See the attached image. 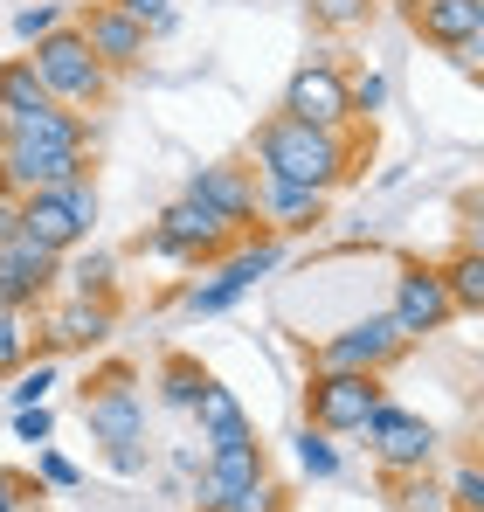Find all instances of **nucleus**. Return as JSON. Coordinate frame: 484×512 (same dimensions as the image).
Segmentation results:
<instances>
[{"instance_id":"obj_1","label":"nucleus","mask_w":484,"mask_h":512,"mask_svg":"<svg viewBox=\"0 0 484 512\" xmlns=\"http://www.w3.org/2000/svg\"><path fill=\"white\" fill-rule=\"evenodd\" d=\"M256 173H263V180H298V187L332 194L339 180H353V139L277 111V118L256 125Z\"/></svg>"},{"instance_id":"obj_2","label":"nucleus","mask_w":484,"mask_h":512,"mask_svg":"<svg viewBox=\"0 0 484 512\" xmlns=\"http://www.w3.org/2000/svg\"><path fill=\"white\" fill-rule=\"evenodd\" d=\"M28 63H35V77L49 84V97L70 104V111H83V118L111 97V70L90 56V42L77 35V21H63L56 35H42V42L28 49Z\"/></svg>"},{"instance_id":"obj_3","label":"nucleus","mask_w":484,"mask_h":512,"mask_svg":"<svg viewBox=\"0 0 484 512\" xmlns=\"http://www.w3.org/2000/svg\"><path fill=\"white\" fill-rule=\"evenodd\" d=\"M388 402L381 374H353V367H312V388H305V423L325 436H360L367 416Z\"/></svg>"},{"instance_id":"obj_4","label":"nucleus","mask_w":484,"mask_h":512,"mask_svg":"<svg viewBox=\"0 0 484 512\" xmlns=\"http://www.w3.org/2000/svg\"><path fill=\"white\" fill-rule=\"evenodd\" d=\"M229 243H236V229H229L215 208H201L194 194L166 201V215L153 222V236H146V250L166 256V263H215Z\"/></svg>"},{"instance_id":"obj_5","label":"nucleus","mask_w":484,"mask_h":512,"mask_svg":"<svg viewBox=\"0 0 484 512\" xmlns=\"http://www.w3.org/2000/svg\"><path fill=\"white\" fill-rule=\"evenodd\" d=\"M83 423L104 443V457L146 443V402H139V388H132V367H104V374L83 388Z\"/></svg>"},{"instance_id":"obj_6","label":"nucleus","mask_w":484,"mask_h":512,"mask_svg":"<svg viewBox=\"0 0 484 512\" xmlns=\"http://www.w3.org/2000/svg\"><path fill=\"white\" fill-rule=\"evenodd\" d=\"M408 333L395 326V312H367V319H353V326H339V333H325L319 346V367H353V374H388L395 360L408 353Z\"/></svg>"},{"instance_id":"obj_7","label":"nucleus","mask_w":484,"mask_h":512,"mask_svg":"<svg viewBox=\"0 0 484 512\" xmlns=\"http://www.w3.org/2000/svg\"><path fill=\"white\" fill-rule=\"evenodd\" d=\"M367 450H374V464H381V478H402V471H429L436 464V423H422V416H408L395 402H381L374 416H367Z\"/></svg>"},{"instance_id":"obj_8","label":"nucleus","mask_w":484,"mask_h":512,"mask_svg":"<svg viewBox=\"0 0 484 512\" xmlns=\"http://www.w3.org/2000/svg\"><path fill=\"white\" fill-rule=\"evenodd\" d=\"M90 173V153H70V146H28V139H7L0 146V187L7 194H49V187H70Z\"/></svg>"},{"instance_id":"obj_9","label":"nucleus","mask_w":484,"mask_h":512,"mask_svg":"<svg viewBox=\"0 0 484 512\" xmlns=\"http://www.w3.org/2000/svg\"><path fill=\"white\" fill-rule=\"evenodd\" d=\"M284 118H305V125H325V132H346L353 125V97H346V70L319 56L305 70H291L284 84Z\"/></svg>"},{"instance_id":"obj_10","label":"nucleus","mask_w":484,"mask_h":512,"mask_svg":"<svg viewBox=\"0 0 484 512\" xmlns=\"http://www.w3.org/2000/svg\"><path fill=\"white\" fill-rule=\"evenodd\" d=\"M388 312H395V326H402L408 340H429V333H443V326L457 319V298H450V284H443L436 263H402Z\"/></svg>"},{"instance_id":"obj_11","label":"nucleus","mask_w":484,"mask_h":512,"mask_svg":"<svg viewBox=\"0 0 484 512\" xmlns=\"http://www.w3.org/2000/svg\"><path fill=\"white\" fill-rule=\"evenodd\" d=\"M77 35L90 42V56H97L111 77L139 70V63H146V42H153V35H146L118 0H90V7H83V21H77Z\"/></svg>"},{"instance_id":"obj_12","label":"nucleus","mask_w":484,"mask_h":512,"mask_svg":"<svg viewBox=\"0 0 484 512\" xmlns=\"http://www.w3.org/2000/svg\"><path fill=\"white\" fill-rule=\"evenodd\" d=\"M118 333V312L104 298H63L42 326H35V346L42 353H97V346Z\"/></svg>"},{"instance_id":"obj_13","label":"nucleus","mask_w":484,"mask_h":512,"mask_svg":"<svg viewBox=\"0 0 484 512\" xmlns=\"http://www.w3.org/2000/svg\"><path fill=\"white\" fill-rule=\"evenodd\" d=\"M63 284V256L42 250L35 236H14L7 250H0V305H42L49 291Z\"/></svg>"},{"instance_id":"obj_14","label":"nucleus","mask_w":484,"mask_h":512,"mask_svg":"<svg viewBox=\"0 0 484 512\" xmlns=\"http://www.w3.org/2000/svg\"><path fill=\"white\" fill-rule=\"evenodd\" d=\"M408 28H415L429 49L457 56L464 42L484 35V0H408Z\"/></svg>"},{"instance_id":"obj_15","label":"nucleus","mask_w":484,"mask_h":512,"mask_svg":"<svg viewBox=\"0 0 484 512\" xmlns=\"http://www.w3.org/2000/svg\"><path fill=\"white\" fill-rule=\"evenodd\" d=\"M187 194H194L201 208H215L236 236H242V229H256V173H249V167H194Z\"/></svg>"},{"instance_id":"obj_16","label":"nucleus","mask_w":484,"mask_h":512,"mask_svg":"<svg viewBox=\"0 0 484 512\" xmlns=\"http://www.w3.org/2000/svg\"><path fill=\"white\" fill-rule=\"evenodd\" d=\"M256 222L277 229V236H305L325 222V194L319 187H298V180H263L256 173Z\"/></svg>"},{"instance_id":"obj_17","label":"nucleus","mask_w":484,"mask_h":512,"mask_svg":"<svg viewBox=\"0 0 484 512\" xmlns=\"http://www.w3.org/2000/svg\"><path fill=\"white\" fill-rule=\"evenodd\" d=\"M21 236H35L42 250H56V256H70V250H83V243H90V236L77 229V215H70V201H63L56 187L21 201Z\"/></svg>"},{"instance_id":"obj_18","label":"nucleus","mask_w":484,"mask_h":512,"mask_svg":"<svg viewBox=\"0 0 484 512\" xmlns=\"http://www.w3.org/2000/svg\"><path fill=\"white\" fill-rule=\"evenodd\" d=\"M187 416L201 423V443H242V436H256V429H249V409L236 402V388H222L215 374H208V388L194 395Z\"/></svg>"},{"instance_id":"obj_19","label":"nucleus","mask_w":484,"mask_h":512,"mask_svg":"<svg viewBox=\"0 0 484 512\" xmlns=\"http://www.w3.org/2000/svg\"><path fill=\"white\" fill-rule=\"evenodd\" d=\"M63 291H70V298H104V305H111V291H118V263H111V256L104 250H90V256H63Z\"/></svg>"},{"instance_id":"obj_20","label":"nucleus","mask_w":484,"mask_h":512,"mask_svg":"<svg viewBox=\"0 0 484 512\" xmlns=\"http://www.w3.org/2000/svg\"><path fill=\"white\" fill-rule=\"evenodd\" d=\"M436 270H443L457 312H478V319H484V250H478V243H464V250L450 256V263H436Z\"/></svg>"},{"instance_id":"obj_21","label":"nucleus","mask_w":484,"mask_h":512,"mask_svg":"<svg viewBox=\"0 0 484 512\" xmlns=\"http://www.w3.org/2000/svg\"><path fill=\"white\" fill-rule=\"evenodd\" d=\"M242 291H249V284H242L236 270H229V263L215 256V263H208V277H201V284H194V291H187L180 305H187L194 319H215V312H229V305H236Z\"/></svg>"},{"instance_id":"obj_22","label":"nucleus","mask_w":484,"mask_h":512,"mask_svg":"<svg viewBox=\"0 0 484 512\" xmlns=\"http://www.w3.org/2000/svg\"><path fill=\"white\" fill-rule=\"evenodd\" d=\"M42 346H35V312L28 305H0V374L28 367Z\"/></svg>"},{"instance_id":"obj_23","label":"nucleus","mask_w":484,"mask_h":512,"mask_svg":"<svg viewBox=\"0 0 484 512\" xmlns=\"http://www.w3.org/2000/svg\"><path fill=\"white\" fill-rule=\"evenodd\" d=\"M208 388V367L194 353H166L160 360V402L166 409H194V395Z\"/></svg>"},{"instance_id":"obj_24","label":"nucleus","mask_w":484,"mask_h":512,"mask_svg":"<svg viewBox=\"0 0 484 512\" xmlns=\"http://www.w3.org/2000/svg\"><path fill=\"white\" fill-rule=\"evenodd\" d=\"M35 104H49V84L35 77L28 56H7L0 63V111H35Z\"/></svg>"},{"instance_id":"obj_25","label":"nucleus","mask_w":484,"mask_h":512,"mask_svg":"<svg viewBox=\"0 0 484 512\" xmlns=\"http://www.w3.org/2000/svg\"><path fill=\"white\" fill-rule=\"evenodd\" d=\"M388 499H395V512H450V492H443L429 471H402V478H388Z\"/></svg>"},{"instance_id":"obj_26","label":"nucleus","mask_w":484,"mask_h":512,"mask_svg":"<svg viewBox=\"0 0 484 512\" xmlns=\"http://www.w3.org/2000/svg\"><path fill=\"white\" fill-rule=\"evenodd\" d=\"M49 388H56V353H35L28 367H14L7 402H14V409H35V402H49Z\"/></svg>"},{"instance_id":"obj_27","label":"nucleus","mask_w":484,"mask_h":512,"mask_svg":"<svg viewBox=\"0 0 484 512\" xmlns=\"http://www.w3.org/2000/svg\"><path fill=\"white\" fill-rule=\"evenodd\" d=\"M291 450H298V471H305V478H339V450H332V436H325V429H298V436H291Z\"/></svg>"},{"instance_id":"obj_28","label":"nucleus","mask_w":484,"mask_h":512,"mask_svg":"<svg viewBox=\"0 0 484 512\" xmlns=\"http://www.w3.org/2000/svg\"><path fill=\"white\" fill-rule=\"evenodd\" d=\"M56 28H63V0H28V7L14 14V42H21V49H35V42L56 35Z\"/></svg>"},{"instance_id":"obj_29","label":"nucleus","mask_w":484,"mask_h":512,"mask_svg":"<svg viewBox=\"0 0 484 512\" xmlns=\"http://www.w3.org/2000/svg\"><path fill=\"white\" fill-rule=\"evenodd\" d=\"M312 7V21L332 28V35H346V28H367L374 21V0H305Z\"/></svg>"},{"instance_id":"obj_30","label":"nucleus","mask_w":484,"mask_h":512,"mask_svg":"<svg viewBox=\"0 0 484 512\" xmlns=\"http://www.w3.org/2000/svg\"><path fill=\"white\" fill-rule=\"evenodd\" d=\"M443 492H450V512H484V464H478V457L457 464V478H450Z\"/></svg>"},{"instance_id":"obj_31","label":"nucleus","mask_w":484,"mask_h":512,"mask_svg":"<svg viewBox=\"0 0 484 512\" xmlns=\"http://www.w3.org/2000/svg\"><path fill=\"white\" fill-rule=\"evenodd\" d=\"M215 512H284V492L270 485V478H256V485H242V492H229Z\"/></svg>"},{"instance_id":"obj_32","label":"nucleus","mask_w":484,"mask_h":512,"mask_svg":"<svg viewBox=\"0 0 484 512\" xmlns=\"http://www.w3.org/2000/svg\"><path fill=\"white\" fill-rule=\"evenodd\" d=\"M346 97H353V118H374V111H388V77H381V70L346 77Z\"/></svg>"},{"instance_id":"obj_33","label":"nucleus","mask_w":484,"mask_h":512,"mask_svg":"<svg viewBox=\"0 0 484 512\" xmlns=\"http://www.w3.org/2000/svg\"><path fill=\"white\" fill-rule=\"evenodd\" d=\"M118 7H125V14H132V21H139L146 35H173V28H180L173 0H118Z\"/></svg>"},{"instance_id":"obj_34","label":"nucleus","mask_w":484,"mask_h":512,"mask_svg":"<svg viewBox=\"0 0 484 512\" xmlns=\"http://www.w3.org/2000/svg\"><path fill=\"white\" fill-rule=\"evenodd\" d=\"M56 194L70 201V215H77V229L90 236V229H97V187H90V173H83V180H70V187H56Z\"/></svg>"},{"instance_id":"obj_35","label":"nucleus","mask_w":484,"mask_h":512,"mask_svg":"<svg viewBox=\"0 0 484 512\" xmlns=\"http://www.w3.org/2000/svg\"><path fill=\"white\" fill-rule=\"evenodd\" d=\"M14 436H21V443H49V436H56V416H49V402H35V409H14Z\"/></svg>"},{"instance_id":"obj_36","label":"nucleus","mask_w":484,"mask_h":512,"mask_svg":"<svg viewBox=\"0 0 484 512\" xmlns=\"http://www.w3.org/2000/svg\"><path fill=\"white\" fill-rule=\"evenodd\" d=\"M42 485H63V492H70V485H83V471L63 450H42Z\"/></svg>"},{"instance_id":"obj_37","label":"nucleus","mask_w":484,"mask_h":512,"mask_svg":"<svg viewBox=\"0 0 484 512\" xmlns=\"http://www.w3.org/2000/svg\"><path fill=\"white\" fill-rule=\"evenodd\" d=\"M28 492L42 499V485H28L21 471H7V464H0V506H28Z\"/></svg>"},{"instance_id":"obj_38","label":"nucleus","mask_w":484,"mask_h":512,"mask_svg":"<svg viewBox=\"0 0 484 512\" xmlns=\"http://www.w3.org/2000/svg\"><path fill=\"white\" fill-rule=\"evenodd\" d=\"M14 236H21V194H7V187H0V250H7Z\"/></svg>"},{"instance_id":"obj_39","label":"nucleus","mask_w":484,"mask_h":512,"mask_svg":"<svg viewBox=\"0 0 484 512\" xmlns=\"http://www.w3.org/2000/svg\"><path fill=\"white\" fill-rule=\"evenodd\" d=\"M464 222H471L464 243H478V250H484V194H478V201H464Z\"/></svg>"},{"instance_id":"obj_40","label":"nucleus","mask_w":484,"mask_h":512,"mask_svg":"<svg viewBox=\"0 0 484 512\" xmlns=\"http://www.w3.org/2000/svg\"><path fill=\"white\" fill-rule=\"evenodd\" d=\"M478 423H484V395H478Z\"/></svg>"},{"instance_id":"obj_41","label":"nucleus","mask_w":484,"mask_h":512,"mask_svg":"<svg viewBox=\"0 0 484 512\" xmlns=\"http://www.w3.org/2000/svg\"><path fill=\"white\" fill-rule=\"evenodd\" d=\"M0 512H21V506H0Z\"/></svg>"},{"instance_id":"obj_42","label":"nucleus","mask_w":484,"mask_h":512,"mask_svg":"<svg viewBox=\"0 0 484 512\" xmlns=\"http://www.w3.org/2000/svg\"><path fill=\"white\" fill-rule=\"evenodd\" d=\"M478 464H484V443H478Z\"/></svg>"}]
</instances>
